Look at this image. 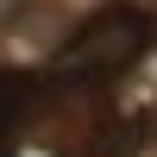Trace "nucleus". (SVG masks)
<instances>
[{
    "instance_id": "nucleus-1",
    "label": "nucleus",
    "mask_w": 157,
    "mask_h": 157,
    "mask_svg": "<svg viewBox=\"0 0 157 157\" xmlns=\"http://www.w3.org/2000/svg\"><path fill=\"white\" fill-rule=\"evenodd\" d=\"M145 44H151V19L132 6V0H113V6H101L94 19L57 50L50 75H57L69 94H88L94 82H113L120 69H132Z\"/></svg>"
},
{
    "instance_id": "nucleus-2",
    "label": "nucleus",
    "mask_w": 157,
    "mask_h": 157,
    "mask_svg": "<svg viewBox=\"0 0 157 157\" xmlns=\"http://www.w3.org/2000/svg\"><path fill=\"white\" fill-rule=\"evenodd\" d=\"M57 94H69V88H63L50 69H44V75H25V69H19V75H0V157H6L13 138L25 132V120H32L44 101H57Z\"/></svg>"
}]
</instances>
